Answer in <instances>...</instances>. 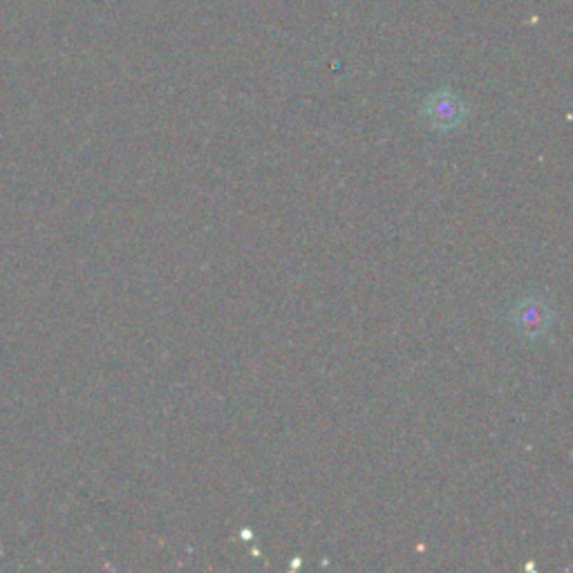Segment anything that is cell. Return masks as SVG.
<instances>
[{
	"label": "cell",
	"mask_w": 573,
	"mask_h": 573,
	"mask_svg": "<svg viewBox=\"0 0 573 573\" xmlns=\"http://www.w3.org/2000/svg\"><path fill=\"white\" fill-rule=\"evenodd\" d=\"M540 325H544V318L540 314L535 316V307L526 309L522 316V327H540Z\"/></svg>",
	"instance_id": "cell-1"
}]
</instances>
